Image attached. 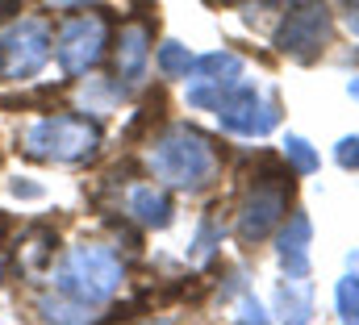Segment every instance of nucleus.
<instances>
[{
	"label": "nucleus",
	"instance_id": "obj_1",
	"mask_svg": "<svg viewBox=\"0 0 359 325\" xmlns=\"http://www.w3.org/2000/svg\"><path fill=\"white\" fill-rule=\"evenodd\" d=\"M151 171L168 188L201 192L217 175V151L205 134H196L188 125H172L163 138L151 142Z\"/></svg>",
	"mask_w": 359,
	"mask_h": 325
},
{
	"label": "nucleus",
	"instance_id": "obj_2",
	"mask_svg": "<svg viewBox=\"0 0 359 325\" xmlns=\"http://www.w3.org/2000/svg\"><path fill=\"white\" fill-rule=\"evenodd\" d=\"M121 279H126V267H121V258L109 250V246H76L67 258H63V267L55 271V288L63 292V296H72V300H80V305H104L117 288H121Z\"/></svg>",
	"mask_w": 359,
	"mask_h": 325
},
{
	"label": "nucleus",
	"instance_id": "obj_3",
	"mask_svg": "<svg viewBox=\"0 0 359 325\" xmlns=\"http://www.w3.org/2000/svg\"><path fill=\"white\" fill-rule=\"evenodd\" d=\"M21 151L29 159L42 162H88L100 151V130L88 117H76V113H55V117H42L34 121L25 134H21Z\"/></svg>",
	"mask_w": 359,
	"mask_h": 325
},
{
	"label": "nucleus",
	"instance_id": "obj_4",
	"mask_svg": "<svg viewBox=\"0 0 359 325\" xmlns=\"http://www.w3.org/2000/svg\"><path fill=\"white\" fill-rule=\"evenodd\" d=\"M288 196H292V167H276L271 159H264V171L251 179L243 205H238V217H234V234L238 242L255 246L264 242L271 230L284 221L288 213Z\"/></svg>",
	"mask_w": 359,
	"mask_h": 325
},
{
	"label": "nucleus",
	"instance_id": "obj_5",
	"mask_svg": "<svg viewBox=\"0 0 359 325\" xmlns=\"http://www.w3.org/2000/svg\"><path fill=\"white\" fill-rule=\"evenodd\" d=\"M330 38H334V17H330V8H326L322 0H305V4H297V8H288V13L280 17L271 46H276L280 55L297 59V63H318V59L326 55Z\"/></svg>",
	"mask_w": 359,
	"mask_h": 325
},
{
	"label": "nucleus",
	"instance_id": "obj_6",
	"mask_svg": "<svg viewBox=\"0 0 359 325\" xmlns=\"http://www.w3.org/2000/svg\"><path fill=\"white\" fill-rule=\"evenodd\" d=\"M55 55V38L50 25L42 17H21L17 25H8V34L0 38V83H25L34 80Z\"/></svg>",
	"mask_w": 359,
	"mask_h": 325
},
{
	"label": "nucleus",
	"instance_id": "obj_7",
	"mask_svg": "<svg viewBox=\"0 0 359 325\" xmlns=\"http://www.w3.org/2000/svg\"><path fill=\"white\" fill-rule=\"evenodd\" d=\"M109 38H113V29H109V21L100 13H72L59 25V34H55V63H59V71L72 76V80L88 76L92 67L104 59Z\"/></svg>",
	"mask_w": 359,
	"mask_h": 325
},
{
	"label": "nucleus",
	"instance_id": "obj_8",
	"mask_svg": "<svg viewBox=\"0 0 359 325\" xmlns=\"http://www.w3.org/2000/svg\"><path fill=\"white\" fill-rule=\"evenodd\" d=\"M217 121L226 134H238V138H264L280 125V100L276 96H264L255 83L238 80L234 88L222 92L217 100Z\"/></svg>",
	"mask_w": 359,
	"mask_h": 325
},
{
	"label": "nucleus",
	"instance_id": "obj_9",
	"mask_svg": "<svg viewBox=\"0 0 359 325\" xmlns=\"http://www.w3.org/2000/svg\"><path fill=\"white\" fill-rule=\"evenodd\" d=\"M309 246H313V221L305 209H297L276 238V254H280L284 275H309Z\"/></svg>",
	"mask_w": 359,
	"mask_h": 325
},
{
	"label": "nucleus",
	"instance_id": "obj_10",
	"mask_svg": "<svg viewBox=\"0 0 359 325\" xmlns=\"http://www.w3.org/2000/svg\"><path fill=\"white\" fill-rule=\"evenodd\" d=\"M126 213H130L138 226H147V230H168L172 217H176V205H172V196H168L163 188H155V184H134L130 196H126Z\"/></svg>",
	"mask_w": 359,
	"mask_h": 325
},
{
	"label": "nucleus",
	"instance_id": "obj_11",
	"mask_svg": "<svg viewBox=\"0 0 359 325\" xmlns=\"http://www.w3.org/2000/svg\"><path fill=\"white\" fill-rule=\"evenodd\" d=\"M151 63V25H126L117 34V80L138 83Z\"/></svg>",
	"mask_w": 359,
	"mask_h": 325
},
{
	"label": "nucleus",
	"instance_id": "obj_12",
	"mask_svg": "<svg viewBox=\"0 0 359 325\" xmlns=\"http://www.w3.org/2000/svg\"><path fill=\"white\" fill-rule=\"evenodd\" d=\"M188 80L205 83V88H213V92L222 96L226 88H234V83L243 80V59H238L234 50H209V55L196 59V67H192Z\"/></svg>",
	"mask_w": 359,
	"mask_h": 325
},
{
	"label": "nucleus",
	"instance_id": "obj_13",
	"mask_svg": "<svg viewBox=\"0 0 359 325\" xmlns=\"http://www.w3.org/2000/svg\"><path fill=\"white\" fill-rule=\"evenodd\" d=\"M276 313L284 321H309L313 317V288L309 275H284V284L276 288Z\"/></svg>",
	"mask_w": 359,
	"mask_h": 325
},
{
	"label": "nucleus",
	"instance_id": "obj_14",
	"mask_svg": "<svg viewBox=\"0 0 359 325\" xmlns=\"http://www.w3.org/2000/svg\"><path fill=\"white\" fill-rule=\"evenodd\" d=\"M121 96H126V83L121 80H88L80 88V109L92 113V117H109Z\"/></svg>",
	"mask_w": 359,
	"mask_h": 325
},
{
	"label": "nucleus",
	"instance_id": "obj_15",
	"mask_svg": "<svg viewBox=\"0 0 359 325\" xmlns=\"http://www.w3.org/2000/svg\"><path fill=\"white\" fill-rule=\"evenodd\" d=\"M334 313L339 321H359V250L347 254V275L334 284Z\"/></svg>",
	"mask_w": 359,
	"mask_h": 325
},
{
	"label": "nucleus",
	"instance_id": "obj_16",
	"mask_svg": "<svg viewBox=\"0 0 359 325\" xmlns=\"http://www.w3.org/2000/svg\"><path fill=\"white\" fill-rule=\"evenodd\" d=\"M192 67H196V55H192L184 42H172V38H168V42L155 50V71H159L163 80H188Z\"/></svg>",
	"mask_w": 359,
	"mask_h": 325
},
{
	"label": "nucleus",
	"instance_id": "obj_17",
	"mask_svg": "<svg viewBox=\"0 0 359 325\" xmlns=\"http://www.w3.org/2000/svg\"><path fill=\"white\" fill-rule=\"evenodd\" d=\"M284 159H288V167H292V175H313V171L322 167L318 151H313L301 134H284Z\"/></svg>",
	"mask_w": 359,
	"mask_h": 325
},
{
	"label": "nucleus",
	"instance_id": "obj_18",
	"mask_svg": "<svg viewBox=\"0 0 359 325\" xmlns=\"http://www.w3.org/2000/svg\"><path fill=\"white\" fill-rule=\"evenodd\" d=\"M38 309H42L46 321H88L92 317L88 305H80V300H72V296H67V300H42Z\"/></svg>",
	"mask_w": 359,
	"mask_h": 325
},
{
	"label": "nucleus",
	"instance_id": "obj_19",
	"mask_svg": "<svg viewBox=\"0 0 359 325\" xmlns=\"http://www.w3.org/2000/svg\"><path fill=\"white\" fill-rule=\"evenodd\" d=\"M213 246H222V226H213V217H205L201 230H196L192 250H196V258H205V254H213Z\"/></svg>",
	"mask_w": 359,
	"mask_h": 325
},
{
	"label": "nucleus",
	"instance_id": "obj_20",
	"mask_svg": "<svg viewBox=\"0 0 359 325\" xmlns=\"http://www.w3.org/2000/svg\"><path fill=\"white\" fill-rule=\"evenodd\" d=\"M334 162L343 171H359V134H347L334 142Z\"/></svg>",
	"mask_w": 359,
	"mask_h": 325
},
{
	"label": "nucleus",
	"instance_id": "obj_21",
	"mask_svg": "<svg viewBox=\"0 0 359 325\" xmlns=\"http://www.w3.org/2000/svg\"><path fill=\"white\" fill-rule=\"evenodd\" d=\"M238 321H268V313H264V305H259L255 296H243V313H238Z\"/></svg>",
	"mask_w": 359,
	"mask_h": 325
},
{
	"label": "nucleus",
	"instance_id": "obj_22",
	"mask_svg": "<svg viewBox=\"0 0 359 325\" xmlns=\"http://www.w3.org/2000/svg\"><path fill=\"white\" fill-rule=\"evenodd\" d=\"M8 192H13V196H25V200H38V196H42V184H29V179H13V184H8Z\"/></svg>",
	"mask_w": 359,
	"mask_h": 325
},
{
	"label": "nucleus",
	"instance_id": "obj_23",
	"mask_svg": "<svg viewBox=\"0 0 359 325\" xmlns=\"http://www.w3.org/2000/svg\"><path fill=\"white\" fill-rule=\"evenodd\" d=\"M347 29L359 38V0H347Z\"/></svg>",
	"mask_w": 359,
	"mask_h": 325
},
{
	"label": "nucleus",
	"instance_id": "obj_24",
	"mask_svg": "<svg viewBox=\"0 0 359 325\" xmlns=\"http://www.w3.org/2000/svg\"><path fill=\"white\" fill-rule=\"evenodd\" d=\"M92 0H50V8H63V13H72V8H88Z\"/></svg>",
	"mask_w": 359,
	"mask_h": 325
},
{
	"label": "nucleus",
	"instance_id": "obj_25",
	"mask_svg": "<svg viewBox=\"0 0 359 325\" xmlns=\"http://www.w3.org/2000/svg\"><path fill=\"white\" fill-rule=\"evenodd\" d=\"M347 96H351V100H359V76H355V80H347Z\"/></svg>",
	"mask_w": 359,
	"mask_h": 325
},
{
	"label": "nucleus",
	"instance_id": "obj_26",
	"mask_svg": "<svg viewBox=\"0 0 359 325\" xmlns=\"http://www.w3.org/2000/svg\"><path fill=\"white\" fill-rule=\"evenodd\" d=\"M4 267H8V258H4V246H0V279H4Z\"/></svg>",
	"mask_w": 359,
	"mask_h": 325
},
{
	"label": "nucleus",
	"instance_id": "obj_27",
	"mask_svg": "<svg viewBox=\"0 0 359 325\" xmlns=\"http://www.w3.org/2000/svg\"><path fill=\"white\" fill-rule=\"evenodd\" d=\"M271 4H288V0H271Z\"/></svg>",
	"mask_w": 359,
	"mask_h": 325
}]
</instances>
